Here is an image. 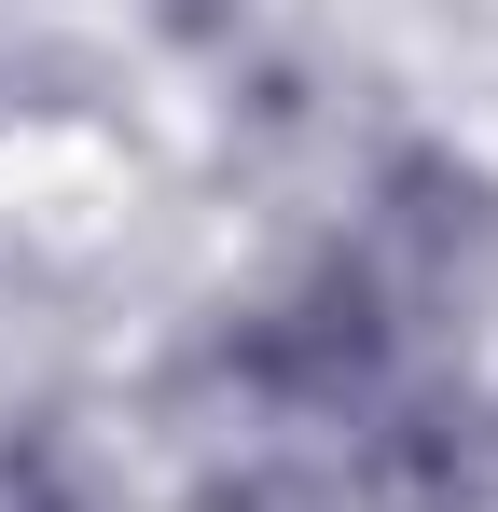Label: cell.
Returning <instances> with one entry per match:
<instances>
[{
    "label": "cell",
    "mask_w": 498,
    "mask_h": 512,
    "mask_svg": "<svg viewBox=\"0 0 498 512\" xmlns=\"http://www.w3.org/2000/svg\"><path fill=\"white\" fill-rule=\"evenodd\" d=\"M346 263H360L402 319L485 291V277H498V180L457 167V153H402V167L374 180V222H360V250H346Z\"/></svg>",
    "instance_id": "obj_1"
},
{
    "label": "cell",
    "mask_w": 498,
    "mask_h": 512,
    "mask_svg": "<svg viewBox=\"0 0 498 512\" xmlns=\"http://www.w3.org/2000/svg\"><path fill=\"white\" fill-rule=\"evenodd\" d=\"M346 457H360V499H374V512H471L498 485L485 402H471V388H415V374L346 429Z\"/></svg>",
    "instance_id": "obj_2"
},
{
    "label": "cell",
    "mask_w": 498,
    "mask_h": 512,
    "mask_svg": "<svg viewBox=\"0 0 498 512\" xmlns=\"http://www.w3.org/2000/svg\"><path fill=\"white\" fill-rule=\"evenodd\" d=\"M208 512H222V499H208Z\"/></svg>",
    "instance_id": "obj_3"
}]
</instances>
